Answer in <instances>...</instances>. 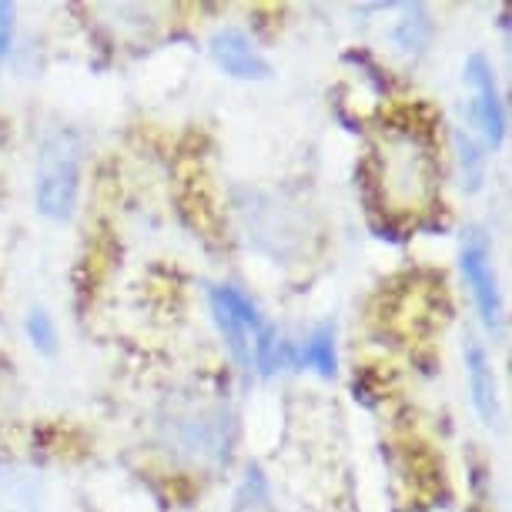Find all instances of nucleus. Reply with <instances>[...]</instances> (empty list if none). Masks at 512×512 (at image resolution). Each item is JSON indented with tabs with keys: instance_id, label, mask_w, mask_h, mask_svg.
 Wrapping results in <instances>:
<instances>
[{
	"instance_id": "1",
	"label": "nucleus",
	"mask_w": 512,
	"mask_h": 512,
	"mask_svg": "<svg viewBox=\"0 0 512 512\" xmlns=\"http://www.w3.org/2000/svg\"><path fill=\"white\" fill-rule=\"evenodd\" d=\"M81 195V144L71 131H54L37 154L34 201L44 218L64 221L74 215Z\"/></svg>"
},
{
	"instance_id": "2",
	"label": "nucleus",
	"mask_w": 512,
	"mask_h": 512,
	"mask_svg": "<svg viewBox=\"0 0 512 512\" xmlns=\"http://www.w3.org/2000/svg\"><path fill=\"white\" fill-rule=\"evenodd\" d=\"M459 265H462V275H466V282H469L472 302H476L479 315H482V325H486L492 335H499L502 298H499L496 268H492V245L479 228H472L469 235L462 238Z\"/></svg>"
},
{
	"instance_id": "3",
	"label": "nucleus",
	"mask_w": 512,
	"mask_h": 512,
	"mask_svg": "<svg viewBox=\"0 0 512 512\" xmlns=\"http://www.w3.org/2000/svg\"><path fill=\"white\" fill-rule=\"evenodd\" d=\"M462 74H466V84L472 88V94H476V98H472V118H476L482 138H486L492 148H499L502 138H506V108H502L492 64L482 54H472Z\"/></svg>"
},
{
	"instance_id": "4",
	"label": "nucleus",
	"mask_w": 512,
	"mask_h": 512,
	"mask_svg": "<svg viewBox=\"0 0 512 512\" xmlns=\"http://www.w3.org/2000/svg\"><path fill=\"white\" fill-rule=\"evenodd\" d=\"M208 51L221 71L238 77V81H265L272 74V67H268L255 41L245 31H238V27H221V31L211 34Z\"/></svg>"
},
{
	"instance_id": "5",
	"label": "nucleus",
	"mask_w": 512,
	"mask_h": 512,
	"mask_svg": "<svg viewBox=\"0 0 512 512\" xmlns=\"http://www.w3.org/2000/svg\"><path fill=\"white\" fill-rule=\"evenodd\" d=\"M462 359H466V379H469L472 405H476V412L492 425L499 415V392H496V372H492L489 355L476 338L469 335L466 345H462Z\"/></svg>"
},
{
	"instance_id": "6",
	"label": "nucleus",
	"mask_w": 512,
	"mask_h": 512,
	"mask_svg": "<svg viewBox=\"0 0 512 512\" xmlns=\"http://www.w3.org/2000/svg\"><path fill=\"white\" fill-rule=\"evenodd\" d=\"M292 365L298 369H312L322 379H332L338 369V352H335V325L325 322L318 325L312 335L305 338L298 349H292Z\"/></svg>"
},
{
	"instance_id": "7",
	"label": "nucleus",
	"mask_w": 512,
	"mask_h": 512,
	"mask_svg": "<svg viewBox=\"0 0 512 512\" xmlns=\"http://www.w3.org/2000/svg\"><path fill=\"white\" fill-rule=\"evenodd\" d=\"M208 305H211V315H215V325H218L221 338L228 342V352L235 355L238 365L251 369V332H248V325L241 322L225 302H221V295L215 292V288H208Z\"/></svg>"
},
{
	"instance_id": "8",
	"label": "nucleus",
	"mask_w": 512,
	"mask_h": 512,
	"mask_svg": "<svg viewBox=\"0 0 512 512\" xmlns=\"http://www.w3.org/2000/svg\"><path fill=\"white\" fill-rule=\"evenodd\" d=\"M432 41V21L425 14L422 4H409L405 7V17L395 24V44L402 47L405 54H422Z\"/></svg>"
},
{
	"instance_id": "9",
	"label": "nucleus",
	"mask_w": 512,
	"mask_h": 512,
	"mask_svg": "<svg viewBox=\"0 0 512 512\" xmlns=\"http://www.w3.org/2000/svg\"><path fill=\"white\" fill-rule=\"evenodd\" d=\"M452 144H456V154H459L462 188H466L469 195H476V191L482 188V181H486V154H482L479 144L462 131L452 134Z\"/></svg>"
},
{
	"instance_id": "10",
	"label": "nucleus",
	"mask_w": 512,
	"mask_h": 512,
	"mask_svg": "<svg viewBox=\"0 0 512 512\" xmlns=\"http://www.w3.org/2000/svg\"><path fill=\"white\" fill-rule=\"evenodd\" d=\"M27 338L34 342V349H41L47 355L57 349V325L47 315V308H31V315H27Z\"/></svg>"
},
{
	"instance_id": "11",
	"label": "nucleus",
	"mask_w": 512,
	"mask_h": 512,
	"mask_svg": "<svg viewBox=\"0 0 512 512\" xmlns=\"http://www.w3.org/2000/svg\"><path fill=\"white\" fill-rule=\"evenodd\" d=\"M14 47V4H0V61Z\"/></svg>"
}]
</instances>
